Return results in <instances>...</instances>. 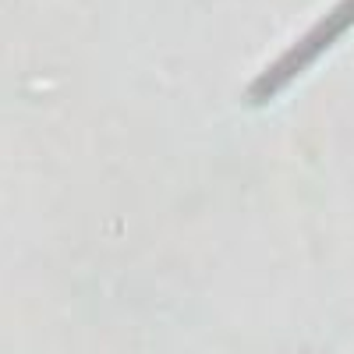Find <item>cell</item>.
I'll return each mask as SVG.
<instances>
[{
    "instance_id": "obj_1",
    "label": "cell",
    "mask_w": 354,
    "mask_h": 354,
    "mask_svg": "<svg viewBox=\"0 0 354 354\" xmlns=\"http://www.w3.org/2000/svg\"><path fill=\"white\" fill-rule=\"evenodd\" d=\"M351 25H354V0H340V4H337L326 18H322L315 28H308V32L294 43V46L280 57V61H273L270 68H266V71L252 82L248 100H252V103H266L273 93H280V88H283L294 75H298V71H305L330 43H337Z\"/></svg>"
}]
</instances>
